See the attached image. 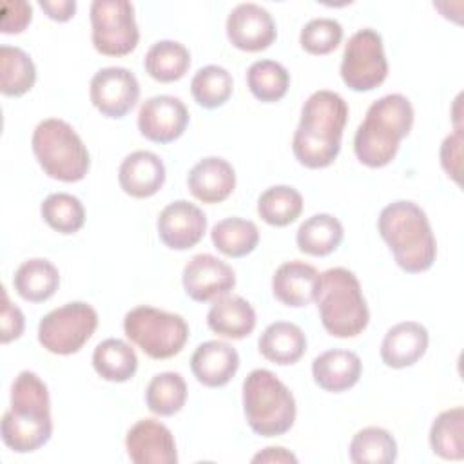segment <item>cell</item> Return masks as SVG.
I'll return each mask as SVG.
<instances>
[{
    "mask_svg": "<svg viewBox=\"0 0 464 464\" xmlns=\"http://www.w3.org/2000/svg\"><path fill=\"white\" fill-rule=\"evenodd\" d=\"M348 121V105L334 91L312 92L301 107V120L294 132L292 152L306 169L332 165L341 150L343 130Z\"/></svg>",
    "mask_w": 464,
    "mask_h": 464,
    "instance_id": "6da1fadb",
    "label": "cell"
},
{
    "mask_svg": "<svg viewBox=\"0 0 464 464\" xmlns=\"http://www.w3.org/2000/svg\"><path fill=\"white\" fill-rule=\"evenodd\" d=\"M0 435L14 453H33L53 435L47 384L31 370L20 372L11 386V406L2 417Z\"/></svg>",
    "mask_w": 464,
    "mask_h": 464,
    "instance_id": "7a4b0ae2",
    "label": "cell"
},
{
    "mask_svg": "<svg viewBox=\"0 0 464 464\" xmlns=\"http://www.w3.org/2000/svg\"><path fill=\"white\" fill-rule=\"evenodd\" d=\"M377 228L395 263L408 274H420L433 266L437 241L426 212L413 201L397 199L386 205Z\"/></svg>",
    "mask_w": 464,
    "mask_h": 464,
    "instance_id": "3957f363",
    "label": "cell"
},
{
    "mask_svg": "<svg viewBox=\"0 0 464 464\" xmlns=\"http://www.w3.org/2000/svg\"><path fill=\"white\" fill-rule=\"evenodd\" d=\"M413 118L410 100L399 92L375 100L355 130L353 152L357 160L370 169L392 163L401 141L411 130Z\"/></svg>",
    "mask_w": 464,
    "mask_h": 464,
    "instance_id": "277c9868",
    "label": "cell"
},
{
    "mask_svg": "<svg viewBox=\"0 0 464 464\" xmlns=\"http://www.w3.org/2000/svg\"><path fill=\"white\" fill-rule=\"evenodd\" d=\"M324 330L339 339L359 335L370 321V310L357 276L343 266L321 274L314 299Z\"/></svg>",
    "mask_w": 464,
    "mask_h": 464,
    "instance_id": "5b68a950",
    "label": "cell"
},
{
    "mask_svg": "<svg viewBox=\"0 0 464 464\" xmlns=\"http://www.w3.org/2000/svg\"><path fill=\"white\" fill-rule=\"evenodd\" d=\"M243 411L250 430L261 437L285 435L295 420V399L270 370H252L243 381Z\"/></svg>",
    "mask_w": 464,
    "mask_h": 464,
    "instance_id": "8992f818",
    "label": "cell"
},
{
    "mask_svg": "<svg viewBox=\"0 0 464 464\" xmlns=\"http://www.w3.org/2000/svg\"><path fill=\"white\" fill-rule=\"evenodd\" d=\"M33 154L42 170L58 181L76 183L91 167V156L78 132L60 118L42 120L31 138Z\"/></svg>",
    "mask_w": 464,
    "mask_h": 464,
    "instance_id": "52a82bcc",
    "label": "cell"
},
{
    "mask_svg": "<svg viewBox=\"0 0 464 464\" xmlns=\"http://www.w3.org/2000/svg\"><path fill=\"white\" fill-rule=\"evenodd\" d=\"M123 332L150 359L178 355L188 339V324L179 314L147 304L125 314Z\"/></svg>",
    "mask_w": 464,
    "mask_h": 464,
    "instance_id": "ba28073f",
    "label": "cell"
},
{
    "mask_svg": "<svg viewBox=\"0 0 464 464\" xmlns=\"http://www.w3.org/2000/svg\"><path fill=\"white\" fill-rule=\"evenodd\" d=\"M98 326V312L83 301H72L45 314L38 324L40 344L56 355H71L83 348Z\"/></svg>",
    "mask_w": 464,
    "mask_h": 464,
    "instance_id": "9c48e42d",
    "label": "cell"
},
{
    "mask_svg": "<svg viewBox=\"0 0 464 464\" xmlns=\"http://www.w3.org/2000/svg\"><path fill=\"white\" fill-rule=\"evenodd\" d=\"M92 45L105 56H125L140 42L134 5L127 0H94L91 4Z\"/></svg>",
    "mask_w": 464,
    "mask_h": 464,
    "instance_id": "30bf717a",
    "label": "cell"
},
{
    "mask_svg": "<svg viewBox=\"0 0 464 464\" xmlns=\"http://www.w3.org/2000/svg\"><path fill=\"white\" fill-rule=\"evenodd\" d=\"M386 76L388 60L381 34L370 27L359 29L344 45L341 60V78L344 85L357 92L373 91Z\"/></svg>",
    "mask_w": 464,
    "mask_h": 464,
    "instance_id": "8fae6325",
    "label": "cell"
},
{
    "mask_svg": "<svg viewBox=\"0 0 464 464\" xmlns=\"http://www.w3.org/2000/svg\"><path fill=\"white\" fill-rule=\"evenodd\" d=\"M92 105L105 118H123L132 111L140 98V83L134 72L125 67H103L100 69L89 87Z\"/></svg>",
    "mask_w": 464,
    "mask_h": 464,
    "instance_id": "7c38bea8",
    "label": "cell"
},
{
    "mask_svg": "<svg viewBox=\"0 0 464 464\" xmlns=\"http://www.w3.org/2000/svg\"><path fill=\"white\" fill-rule=\"evenodd\" d=\"M181 283L190 299L207 303L227 295L236 286V272L212 254H196L185 265Z\"/></svg>",
    "mask_w": 464,
    "mask_h": 464,
    "instance_id": "4fadbf2b",
    "label": "cell"
},
{
    "mask_svg": "<svg viewBox=\"0 0 464 464\" xmlns=\"http://www.w3.org/2000/svg\"><path fill=\"white\" fill-rule=\"evenodd\" d=\"M188 125L185 103L170 94H158L145 100L138 112V129L143 138L154 143L176 141Z\"/></svg>",
    "mask_w": 464,
    "mask_h": 464,
    "instance_id": "5bb4252c",
    "label": "cell"
},
{
    "mask_svg": "<svg viewBox=\"0 0 464 464\" xmlns=\"http://www.w3.org/2000/svg\"><path fill=\"white\" fill-rule=\"evenodd\" d=\"M276 36L277 29L272 14L257 4H237L227 16V38L241 51H263L274 44Z\"/></svg>",
    "mask_w": 464,
    "mask_h": 464,
    "instance_id": "9a60e30c",
    "label": "cell"
},
{
    "mask_svg": "<svg viewBox=\"0 0 464 464\" xmlns=\"http://www.w3.org/2000/svg\"><path fill=\"white\" fill-rule=\"evenodd\" d=\"M156 227L165 246L172 250H188L203 239L207 232V216L198 205L187 199H176L160 212Z\"/></svg>",
    "mask_w": 464,
    "mask_h": 464,
    "instance_id": "2e32d148",
    "label": "cell"
},
{
    "mask_svg": "<svg viewBox=\"0 0 464 464\" xmlns=\"http://www.w3.org/2000/svg\"><path fill=\"white\" fill-rule=\"evenodd\" d=\"M125 450L134 464H176L178 450L172 431L160 420L140 419L125 437Z\"/></svg>",
    "mask_w": 464,
    "mask_h": 464,
    "instance_id": "e0dca14e",
    "label": "cell"
},
{
    "mask_svg": "<svg viewBox=\"0 0 464 464\" xmlns=\"http://www.w3.org/2000/svg\"><path fill=\"white\" fill-rule=\"evenodd\" d=\"M237 368L239 353L225 341H205L190 357V370L196 381L207 388H221L228 384Z\"/></svg>",
    "mask_w": 464,
    "mask_h": 464,
    "instance_id": "ac0fdd59",
    "label": "cell"
},
{
    "mask_svg": "<svg viewBox=\"0 0 464 464\" xmlns=\"http://www.w3.org/2000/svg\"><path fill=\"white\" fill-rule=\"evenodd\" d=\"M321 274L304 261H286L272 276V294L285 306L301 308L310 304L319 290Z\"/></svg>",
    "mask_w": 464,
    "mask_h": 464,
    "instance_id": "d6986e66",
    "label": "cell"
},
{
    "mask_svg": "<svg viewBox=\"0 0 464 464\" xmlns=\"http://www.w3.org/2000/svg\"><path fill=\"white\" fill-rule=\"evenodd\" d=\"M118 183L121 190L132 198H150L165 183V165L161 158L150 150H134L120 163Z\"/></svg>",
    "mask_w": 464,
    "mask_h": 464,
    "instance_id": "ffe728a7",
    "label": "cell"
},
{
    "mask_svg": "<svg viewBox=\"0 0 464 464\" xmlns=\"http://www.w3.org/2000/svg\"><path fill=\"white\" fill-rule=\"evenodd\" d=\"M187 185L198 201L210 205L221 203L236 188V170L227 160L219 156H208L199 160L190 169Z\"/></svg>",
    "mask_w": 464,
    "mask_h": 464,
    "instance_id": "44dd1931",
    "label": "cell"
},
{
    "mask_svg": "<svg viewBox=\"0 0 464 464\" xmlns=\"http://www.w3.org/2000/svg\"><path fill=\"white\" fill-rule=\"evenodd\" d=\"M430 335L420 323L402 321L386 332L381 343V359L390 368H408L426 353Z\"/></svg>",
    "mask_w": 464,
    "mask_h": 464,
    "instance_id": "7402d4cb",
    "label": "cell"
},
{
    "mask_svg": "<svg viewBox=\"0 0 464 464\" xmlns=\"http://www.w3.org/2000/svg\"><path fill=\"white\" fill-rule=\"evenodd\" d=\"M362 373V362L352 350H326L312 362V377L315 384L332 393H341L355 386Z\"/></svg>",
    "mask_w": 464,
    "mask_h": 464,
    "instance_id": "603a6c76",
    "label": "cell"
},
{
    "mask_svg": "<svg viewBox=\"0 0 464 464\" xmlns=\"http://www.w3.org/2000/svg\"><path fill=\"white\" fill-rule=\"evenodd\" d=\"M256 323V310L241 295L227 294L218 297L207 314L208 328L227 339H243L250 335Z\"/></svg>",
    "mask_w": 464,
    "mask_h": 464,
    "instance_id": "cb8c5ba5",
    "label": "cell"
},
{
    "mask_svg": "<svg viewBox=\"0 0 464 464\" xmlns=\"http://www.w3.org/2000/svg\"><path fill=\"white\" fill-rule=\"evenodd\" d=\"M259 353L279 366L297 362L306 352L304 332L288 321H276L268 324L257 341Z\"/></svg>",
    "mask_w": 464,
    "mask_h": 464,
    "instance_id": "d4e9b609",
    "label": "cell"
},
{
    "mask_svg": "<svg viewBox=\"0 0 464 464\" xmlns=\"http://www.w3.org/2000/svg\"><path fill=\"white\" fill-rule=\"evenodd\" d=\"M13 286L22 299L29 303H44L56 294L60 286V272L49 259L33 257L16 268Z\"/></svg>",
    "mask_w": 464,
    "mask_h": 464,
    "instance_id": "484cf974",
    "label": "cell"
},
{
    "mask_svg": "<svg viewBox=\"0 0 464 464\" xmlns=\"http://www.w3.org/2000/svg\"><path fill=\"white\" fill-rule=\"evenodd\" d=\"M344 230L341 221L332 214H314L304 219L295 234L301 252L315 257L332 254L343 241Z\"/></svg>",
    "mask_w": 464,
    "mask_h": 464,
    "instance_id": "4316f807",
    "label": "cell"
},
{
    "mask_svg": "<svg viewBox=\"0 0 464 464\" xmlns=\"http://www.w3.org/2000/svg\"><path fill=\"white\" fill-rule=\"evenodd\" d=\"M92 366L102 379L109 382H125L134 377L138 370V357L130 344L121 339L109 337L94 348Z\"/></svg>",
    "mask_w": 464,
    "mask_h": 464,
    "instance_id": "83f0119b",
    "label": "cell"
},
{
    "mask_svg": "<svg viewBox=\"0 0 464 464\" xmlns=\"http://www.w3.org/2000/svg\"><path fill=\"white\" fill-rule=\"evenodd\" d=\"M143 67L156 82H178L190 67V53L176 40H160L149 47Z\"/></svg>",
    "mask_w": 464,
    "mask_h": 464,
    "instance_id": "f1b7e54d",
    "label": "cell"
},
{
    "mask_svg": "<svg viewBox=\"0 0 464 464\" xmlns=\"http://www.w3.org/2000/svg\"><path fill=\"white\" fill-rule=\"evenodd\" d=\"M430 448L446 460L464 457V410L455 406L440 411L430 428Z\"/></svg>",
    "mask_w": 464,
    "mask_h": 464,
    "instance_id": "f546056e",
    "label": "cell"
},
{
    "mask_svg": "<svg viewBox=\"0 0 464 464\" xmlns=\"http://www.w3.org/2000/svg\"><path fill=\"white\" fill-rule=\"evenodd\" d=\"M212 245L227 257H243L256 250L259 230L254 221L237 216L218 221L210 230Z\"/></svg>",
    "mask_w": 464,
    "mask_h": 464,
    "instance_id": "4dcf8cb0",
    "label": "cell"
},
{
    "mask_svg": "<svg viewBox=\"0 0 464 464\" xmlns=\"http://www.w3.org/2000/svg\"><path fill=\"white\" fill-rule=\"evenodd\" d=\"M36 82V67L31 56L13 45L0 47V91L5 96H24Z\"/></svg>",
    "mask_w": 464,
    "mask_h": 464,
    "instance_id": "1f68e13d",
    "label": "cell"
},
{
    "mask_svg": "<svg viewBox=\"0 0 464 464\" xmlns=\"http://www.w3.org/2000/svg\"><path fill=\"white\" fill-rule=\"evenodd\" d=\"M348 453L353 464H392L397 459V442L388 430L368 426L352 437Z\"/></svg>",
    "mask_w": 464,
    "mask_h": 464,
    "instance_id": "d6a6232c",
    "label": "cell"
},
{
    "mask_svg": "<svg viewBox=\"0 0 464 464\" xmlns=\"http://www.w3.org/2000/svg\"><path fill=\"white\" fill-rule=\"evenodd\" d=\"M147 408L160 417H172L187 402V382L178 372L156 373L145 390Z\"/></svg>",
    "mask_w": 464,
    "mask_h": 464,
    "instance_id": "836d02e7",
    "label": "cell"
},
{
    "mask_svg": "<svg viewBox=\"0 0 464 464\" xmlns=\"http://www.w3.org/2000/svg\"><path fill=\"white\" fill-rule=\"evenodd\" d=\"M303 212V196L290 185H274L257 198L259 218L272 227H286Z\"/></svg>",
    "mask_w": 464,
    "mask_h": 464,
    "instance_id": "e575fe53",
    "label": "cell"
},
{
    "mask_svg": "<svg viewBox=\"0 0 464 464\" xmlns=\"http://www.w3.org/2000/svg\"><path fill=\"white\" fill-rule=\"evenodd\" d=\"M246 85L256 100L272 103L279 102L286 94L290 87V74L279 62L257 60L246 71Z\"/></svg>",
    "mask_w": 464,
    "mask_h": 464,
    "instance_id": "d590c367",
    "label": "cell"
},
{
    "mask_svg": "<svg viewBox=\"0 0 464 464\" xmlns=\"http://www.w3.org/2000/svg\"><path fill=\"white\" fill-rule=\"evenodd\" d=\"M232 74L221 65H205L190 80V92L198 105L205 109H218L232 96Z\"/></svg>",
    "mask_w": 464,
    "mask_h": 464,
    "instance_id": "8d00e7d4",
    "label": "cell"
},
{
    "mask_svg": "<svg viewBox=\"0 0 464 464\" xmlns=\"http://www.w3.org/2000/svg\"><path fill=\"white\" fill-rule=\"evenodd\" d=\"M40 212L44 221L60 234H74L85 223V208L82 201L67 192L49 194L42 201Z\"/></svg>",
    "mask_w": 464,
    "mask_h": 464,
    "instance_id": "74e56055",
    "label": "cell"
},
{
    "mask_svg": "<svg viewBox=\"0 0 464 464\" xmlns=\"http://www.w3.org/2000/svg\"><path fill=\"white\" fill-rule=\"evenodd\" d=\"M343 40V25L334 18H314L301 29L299 44L310 54H328Z\"/></svg>",
    "mask_w": 464,
    "mask_h": 464,
    "instance_id": "f35d334b",
    "label": "cell"
},
{
    "mask_svg": "<svg viewBox=\"0 0 464 464\" xmlns=\"http://www.w3.org/2000/svg\"><path fill=\"white\" fill-rule=\"evenodd\" d=\"M25 319L22 310L11 303L7 290L2 286V310H0V341L7 344L24 334Z\"/></svg>",
    "mask_w": 464,
    "mask_h": 464,
    "instance_id": "ab89813d",
    "label": "cell"
},
{
    "mask_svg": "<svg viewBox=\"0 0 464 464\" xmlns=\"http://www.w3.org/2000/svg\"><path fill=\"white\" fill-rule=\"evenodd\" d=\"M440 165H442L444 172L455 183H460V170H462V127L453 129V132L444 138V141L440 145Z\"/></svg>",
    "mask_w": 464,
    "mask_h": 464,
    "instance_id": "60d3db41",
    "label": "cell"
},
{
    "mask_svg": "<svg viewBox=\"0 0 464 464\" xmlns=\"http://www.w3.org/2000/svg\"><path fill=\"white\" fill-rule=\"evenodd\" d=\"M33 18V7L31 4L24 0L5 2L2 5V33L5 34H16L22 33Z\"/></svg>",
    "mask_w": 464,
    "mask_h": 464,
    "instance_id": "b9f144b4",
    "label": "cell"
},
{
    "mask_svg": "<svg viewBox=\"0 0 464 464\" xmlns=\"http://www.w3.org/2000/svg\"><path fill=\"white\" fill-rule=\"evenodd\" d=\"M38 5L54 22H67L76 13V2L74 0H40Z\"/></svg>",
    "mask_w": 464,
    "mask_h": 464,
    "instance_id": "7bdbcfd3",
    "label": "cell"
},
{
    "mask_svg": "<svg viewBox=\"0 0 464 464\" xmlns=\"http://www.w3.org/2000/svg\"><path fill=\"white\" fill-rule=\"evenodd\" d=\"M252 462H268V464H295L297 462V457L288 451L286 448L283 446H268L265 450H261L259 453H256L252 457Z\"/></svg>",
    "mask_w": 464,
    "mask_h": 464,
    "instance_id": "ee69618b",
    "label": "cell"
}]
</instances>
